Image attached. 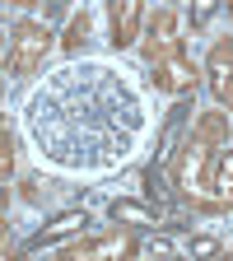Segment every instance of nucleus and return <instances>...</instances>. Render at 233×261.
Segmentation results:
<instances>
[{
  "label": "nucleus",
  "instance_id": "nucleus-6",
  "mask_svg": "<svg viewBox=\"0 0 233 261\" xmlns=\"http://www.w3.org/2000/svg\"><path fill=\"white\" fill-rule=\"evenodd\" d=\"M112 10V47H131L140 38V19H145V0H108Z\"/></svg>",
  "mask_w": 233,
  "mask_h": 261
},
{
  "label": "nucleus",
  "instance_id": "nucleus-5",
  "mask_svg": "<svg viewBox=\"0 0 233 261\" xmlns=\"http://www.w3.org/2000/svg\"><path fill=\"white\" fill-rule=\"evenodd\" d=\"M177 42H182V38H177V19H173V10H154V19H149V28H145V61H149V65L163 61Z\"/></svg>",
  "mask_w": 233,
  "mask_h": 261
},
{
  "label": "nucleus",
  "instance_id": "nucleus-7",
  "mask_svg": "<svg viewBox=\"0 0 233 261\" xmlns=\"http://www.w3.org/2000/svg\"><path fill=\"white\" fill-rule=\"evenodd\" d=\"M140 243L126 233V228H112L103 238H89V243H70V256H136Z\"/></svg>",
  "mask_w": 233,
  "mask_h": 261
},
{
  "label": "nucleus",
  "instance_id": "nucleus-21",
  "mask_svg": "<svg viewBox=\"0 0 233 261\" xmlns=\"http://www.w3.org/2000/svg\"><path fill=\"white\" fill-rule=\"evenodd\" d=\"M0 93H5V89H0Z\"/></svg>",
  "mask_w": 233,
  "mask_h": 261
},
{
  "label": "nucleus",
  "instance_id": "nucleus-19",
  "mask_svg": "<svg viewBox=\"0 0 233 261\" xmlns=\"http://www.w3.org/2000/svg\"><path fill=\"white\" fill-rule=\"evenodd\" d=\"M5 5H19V10H28V5H38V0H5Z\"/></svg>",
  "mask_w": 233,
  "mask_h": 261
},
{
  "label": "nucleus",
  "instance_id": "nucleus-14",
  "mask_svg": "<svg viewBox=\"0 0 233 261\" xmlns=\"http://www.w3.org/2000/svg\"><path fill=\"white\" fill-rule=\"evenodd\" d=\"M89 38V14L80 10L75 19H70V28H65V51H80V42Z\"/></svg>",
  "mask_w": 233,
  "mask_h": 261
},
{
  "label": "nucleus",
  "instance_id": "nucleus-4",
  "mask_svg": "<svg viewBox=\"0 0 233 261\" xmlns=\"http://www.w3.org/2000/svg\"><path fill=\"white\" fill-rule=\"evenodd\" d=\"M205 84H210V93L219 98L224 108L233 103V38H219L210 47V56H205Z\"/></svg>",
  "mask_w": 233,
  "mask_h": 261
},
{
  "label": "nucleus",
  "instance_id": "nucleus-11",
  "mask_svg": "<svg viewBox=\"0 0 233 261\" xmlns=\"http://www.w3.org/2000/svg\"><path fill=\"white\" fill-rule=\"evenodd\" d=\"M108 215H112L117 224H126V228H154V224H159V215H154L149 205H140V201H126V196L108 205Z\"/></svg>",
  "mask_w": 233,
  "mask_h": 261
},
{
  "label": "nucleus",
  "instance_id": "nucleus-22",
  "mask_svg": "<svg viewBox=\"0 0 233 261\" xmlns=\"http://www.w3.org/2000/svg\"><path fill=\"white\" fill-rule=\"evenodd\" d=\"M228 108H233V103H228Z\"/></svg>",
  "mask_w": 233,
  "mask_h": 261
},
{
  "label": "nucleus",
  "instance_id": "nucleus-20",
  "mask_svg": "<svg viewBox=\"0 0 233 261\" xmlns=\"http://www.w3.org/2000/svg\"><path fill=\"white\" fill-rule=\"evenodd\" d=\"M224 5H228V19H233V0H224Z\"/></svg>",
  "mask_w": 233,
  "mask_h": 261
},
{
  "label": "nucleus",
  "instance_id": "nucleus-17",
  "mask_svg": "<svg viewBox=\"0 0 233 261\" xmlns=\"http://www.w3.org/2000/svg\"><path fill=\"white\" fill-rule=\"evenodd\" d=\"M140 252H159V256H173V243H163V238H149V243H140Z\"/></svg>",
  "mask_w": 233,
  "mask_h": 261
},
{
  "label": "nucleus",
  "instance_id": "nucleus-3",
  "mask_svg": "<svg viewBox=\"0 0 233 261\" xmlns=\"http://www.w3.org/2000/svg\"><path fill=\"white\" fill-rule=\"evenodd\" d=\"M154 84L163 93H191L196 89V61L187 56V47L177 42L163 61H154Z\"/></svg>",
  "mask_w": 233,
  "mask_h": 261
},
{
  "label": "nucleus",
  "instance_id": "nucleus-13",
  "mask_svg": "<svg viewBox=\"0 0 233 261\" xmlns=\"http://www.w3.org/2000/svg\"><path fill=\"white\" fill-rule=\"evenodd\" d=\"M14 173V130L0 121V182Z\"/></svg>",
  "mask_w": 233,
  "mask_h": 261
},
{
  "label": "nucleus",
  "instance_id": "nucleus-16",
  "mask_svg": "<svg viewBox=\"0 0 233 261\" xmlns=\"http://www.w3.org/2000/svg\"><path fill=\"white\" fill-rule=\"evenodd\" d=\"M219 10V0H191V28H205Z\"/></svg>",
  "mask_w": 233,
  "mask_h": 261
},
{
  "label": "nucleus",
  "instance_id": "nucleus-8",
  "mask_svg": "<svg viewBox=\"0 0 233 261\" xmlns=\"http://www.w3.org/2000/svg\"><path fill=\"white\" fill-rule=\"evenodd\" d=\"M187 103H177L173 112H168V121H163V130H159V149H154V159L163 163V168H168L173 163V154H177V140H182V130H187Z\"/></svg>",
  "mask_w": 233,
  "mask_h": 261
},
{
  "label": "nucleus",
  "instance_id": "nucleus-12",
  "mask_svg": "<svg viewBox=\"0 0 233 261\" xmlns=\"http://www.w3.org/2000/svg\"><path fill=\"white\" fill-rule=\"evenodd\" d=\"M210 191L219 196L224 205L233 201V149H228V145H224V154L210 163Z\"/></svg>",
  "mask_w": 233,
  "mask_h": 261
},
{
  "label": "nucleus",
  "instance_id": "nucleus-18",
  "mask_svg": "<svg viewBox=\"0 0 233 261\" xmlns=\"http://www.w3.org/2000/svg\"><path fill=\"white\" fill-rule=\"evenodd\" d=\"M65 5H70V0H47V14H61Z\"/></svg>",
  "mask_w": 233,
  "mask_h": 261
},
{
  "label": "nucleus",
  "instance_id": "nucleus-9",
  "mask_svg": "<svg viewBox=\"0 0 233 261\" xmlns=\"http://www.w3.org/2000/svg\"><path fill=\"white\" fill-rule=\"evenodd\" d=\"M191 140H201V145H210V149L228 145V112H201V117H196V126H191Z\"/></svg>",
  "mask_w": 233,
  "mask_h": 261
},
{
  "label": "nucleus",
  "instance_id": "nucleus-10",
  "mask_svg": "<svg viewBox=\"0 0 233 261\" xmlns=\"http://www.w3.org/2000/svg\"><path fill=\"white\" fill-rule=\"evenodd\" d=\"M84 224H89V219H84V210H70V215H61V219H56L51 228H42L38 238H28V243H23V252H38V247H51V243H56V238H65V233H80Z\"/></svg>",
  "mask_w": 233,
  "mask_h": 261
},
{
  "label": "nucleus",
  "instance_id": "nucleus-2",
  "mask_svg": "<svg viewBox=\"0 0 233 261\" xmlns=\"http://www.w3.org/2000/svg\"><path fill=\"white\" fill-rule=\"evenodd\" d=\"M210 163H215V149H210V145H201V140H191V145H187V154H182V163L173 168L177 191H187V196L210 191Z\"/></svg>",
  "mask_w": 233,
  "mask_h": 261
},
{
  "label": "nucleus",
  "instance_id": "nucleus-1",
  "mask_svg": "<svg viewBox=\"0 0 233 261\" xmlns=\"http://www.w3.org/2000/svg\"><path fill=\"white\" fill-rule=\"evenodd\" d=\"M47 51H51V28H47V23H38V19L14 23V33H10V51H5V75H14V80L38 75L42 61H47Z\"/></svg>",
  "mask_w": 233,
  "mask_h": 261
},
{
  "label": "nucleus",
  "instance_id": "nucleus-15",
  "mask_svg": "<svg viewBox=\"0 0 233 261\" xmlns=\"http://www.w3.org/2000/svg\"><path fill=\"white\" fill-rule=\"evenodd\" d=\"M182 252H187V256H215V252H219V238L196 233V238H187V243H182Z\"/></svg>",
  "mask_w": 233,
  "mask_h": 261
}]
</instances>
